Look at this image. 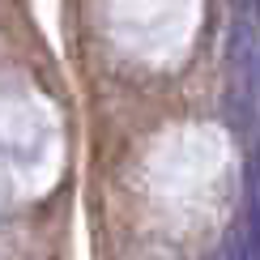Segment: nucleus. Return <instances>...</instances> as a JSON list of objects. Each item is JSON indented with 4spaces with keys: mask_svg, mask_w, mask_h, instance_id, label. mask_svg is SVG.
Listing matches in <instances>:
<instances>
[{
    "mask_svg": "<svg viewBox=\"0 0 260 260\" xmlns=\"http://www.w3.org/2000/svg\"><path fill=\"white\" fill-rule=\"evenodd\" d=\"M256 9H260V0H256Z\"/></svg>",
    "mask_w": 260,
    "mask_h": 260,
    "instance_id": "obj_1",
    "label": "nucleus"
}]
</instances>
